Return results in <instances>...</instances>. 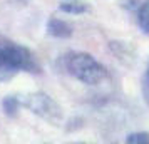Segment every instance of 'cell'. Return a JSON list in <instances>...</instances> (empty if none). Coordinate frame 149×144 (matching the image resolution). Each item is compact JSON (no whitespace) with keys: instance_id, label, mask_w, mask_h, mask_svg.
<instances>
[{"instance_id":"1","label":"cell","mask_w":149,"mask_h":144,"mask_svg":"<svg viewBox=\"0 0 149 144\" xmlns=\"http://www.w3.org/2000/svg\"><path fill=\"white\" fill-rule=\"evenodd\" d=\"M19 72L39 74V62L27 47L0 34V81H8Z\"/></svg>"},{"instance_id":"2","label":"cell","mask_w":149,"mask_h":144,"mask_svg":"<svg viewBox=\"0 0 149 144\" xmlns=\"http://www.w3.org/2000/svg\"><path fill=\"white\" fill-rule=\"evenodd\" d=\"M65 70L79 82L97 86L107 77V69L87 52H72L65 57Z\"/></svg>"},{"instance_id":"3","label":"cell","mask_w":149,"mask_h":144,"mask_svg":"<svg viewBox=\"0 0 149 144\" xmlns=\"http://www.w3.org/2000/svg\"><path fill=\"white\" fill-rule=\"evenodd\" d=\"M20 104L24 107H27L34 112L35 116L42 117L44 121L52 124H57L62 121V112L61 106L55 102L54 99L44 92H34V94H29L20 101Z\"/></svg>"},{"instance_id":"4","label":"cell","mask_w":149,"mask_h":144,"mask_svg":"<svg viewBox=\"0 0 149 144\" xmlns=\"http://www.w3.org/2000/svg\"><path fill=\"white\" fill-rule=\"evenodd\" d=\"M126 7L134 10L137 15V24L144 34L149 35V0H126Z\"/></svg>"},{"instance_id":"5","label":"cell","mask_w":149,"mask_h":144,"mask_svg":"<svg viewBox=\"0 0 149 144\" xmlns=\"http://www.w3.org/2000/svg\"><path fill=\"white\" fill-rule=\"evenodd\" d=\"M47 32H49V35H52L55 39H69V37H72V34H74L72 27L69 25L67 22L62 20V19H57V17H50L49 19Z\"/></svg>"},{"instance_id":"6","label":"cell","mask_w":149,"mask_h":144,"mask_svg":"<svg viewBox=\"0 0 149 144\" xmlns=\"http://www.w3.org/2000/svg\"><path fill=\"white\" fill-rule=\"evenodd\" d=\"M59 7L65 14H86L91 10L86 0H59Z\"/></svg>"},{"instance_id":"7","label":"cell","mask_w":149,"mask_h":144,"mask_svg":"<svg viewBox=\"0 0 149 144\" xmlns=\"http://www.w3.org/2000/svg\"><path fill=\"white\" fill-rule=\"evenodd\" d=\"M20 99H17L14 96H7L2 99V109L7 114L8 117H15L19 114V109H20Z\"/></svg>"},{"instance_id":"8","label":"cell","mask_w":149,"mask_h":144,"mask_svg":"<svg viewBox=\"0 0 149 144\" xmlns=\"http://www.w3.org/2000/svg\"><path fill=\"white\" fill-rule=\"evenodd\" d=\"M127 144H149V132H132L126 137Z\"/></svg>"},{"instance_id":"9","label":"cell","mask_w":149,"mask_h":144,"mask_svg":"<svg viewBox=\"0 0 149 144\" xmlns=\"http://www.w3.org/2000/svg\"><path fill=\"white\" fill-rule=\"evenodd\" d=\"M142 94H144L146 102L149 104V64H148V69H146V74L142 77Z\"/></svg>"}]
</instances>
